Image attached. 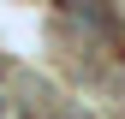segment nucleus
<instances>
[{
  "instance_id": "1",
  "label": "nucleus",
  "mask_w": 125,
  "mask_h": 119,
  "mask_svg": "<svg viewBox=\"0 0 125 119\" xmlns=\"http://www.w3.org/2000/svg\"><path fill=\"white\" fill-rule=\"evenodd\" d=\"M30 119H72V113H30Z\"/></svg>"
}]
</instances>
